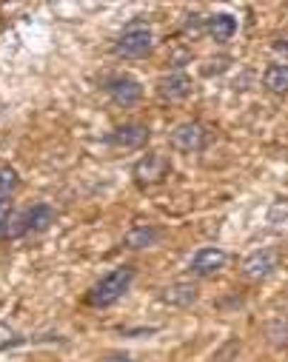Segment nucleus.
<instances>
[{
    "instance_id": "obj_9",
    "label": "nucleus",
    "mask_w": 288,
    "mask_h": 362,
    "mask_svg": "<svg viewBox=\"0 0 288 362\" xmlns=\"http://www.w3.org/2000/svg\"><path fill=\"white\" fill-rule=\"evenodd\" d=\"M106 92L109 98L117 103V106H134L140 98H143V86L134 80V77H115L106 83Z\"/></svg>"
},
{
    "instance_id": "obj_10",
    "label": "nucleus",
    "mask_w": 288,
    "mask_h": 362,
    "mask_svg": "<svg viewBox=\"0 0 288 362\" xmlns=\"http://www.w3.org/2000/svg\"><path fill=\"white\" fill-rule=\"evenodd\" d=\"M149 137H151V132H149L146 126L129 123V126L115 129V132L106 137V143L115 146V148H143V146L149 143Z\"/></svg>"
},
{
    "instance_id": "obj_7",
    "label": "nucleus",
    "mask_w": 288,
    "mask_h": 362,
    "mask_svg": "<svg viewBox=\"0 0 288 362\" xmlns=\"http://www.w3.org/2000/svg\"><path fill=\"white\" fill-rule=\"evenodd\" d=\"M191 92H195V83H191V77L183 74V71H174V74L157 80V98H160V100L180 103V100H185Z\"/></svg>"
},
{
    "instance_id": "obj_5",
    "label": "nucleus",
    "mask_w": 288,
    "mask_h": 362,
    "mask_svg": "<svg viewBox=\"0 0 288 362\" xmlns=\"http://www.w3.org/2000/svg\"><path fill=\"white\" fill-rule=\"evenodd\" d=\"M280 268V254L271 251V248H260V251H251L246 259H243V277L251 280V283H260V280H268L274 271Z\"/></svg>"
},
{
    "instance_id": "obj_8",
    "label": "nucleus",
    "mask_w": 288,
    "mask_h": 362,
    "mask_svg": "<svg viewBox=\"0 0 288 362\" xmlns=\"http://www.w3.org/2000/svg\"><path fill=\"white\" fill-rule=\"evenodd\" d=\"M200 300V288L195 283H168L166 288H160V303L171 305V308H191Z\"/></svg>"
},
{
    "instance_id": "obj_11",
    "label": "nucleus",
    "mask_w": 288,
    "mask_h": 362,
    "mask_svg": "<svg viewBox=\"0 0 288 362\" xmlns=\"http://www.w3.org/2000/svg\"><path fill=\"white\" fill-rule=\"evenodd\" d=\"M52 223H54V209L46 206V203H38V206H32V209L23 214L21 231H23V234H40V231H46Z\"/></svg>"
},
{
    "instance_id": "obj_18",
    "label": "nucleus",
    "mask_w": 288,
    "mask_h": 362,
    "mask_svg": "<svg viewBox=\"0 0 288 362\" xmlns=\"http://www.w3.org/2000/svg\"><path fill=\"white\" fill-rule=\"evenodd\" d=\"M106 362H132V356H126V354H112Z\"/></svg>"
},
{
    "instance_id": "obj_6",
    "label": "nucleus",
    "mask_w": 288,
    "mask_h": 362,
    "mask_svg": "<svg viewBox=\"0 0 288 362\" xmlns=\"http://www.w3.org/2000/svg\"><path fill=\"white\" fill-rule=\"evenodd\" d=\"M226 262H229V254H226L223 248L212 245V248H200L195 257H191L188 271H191L195 277H214L217 271L226 268Z\"/></svg>"
},
{
    "instance_id": "obj_12",
    "label": "nucleus",
    "mask_w": 288,
    "mask_h": 362,
    "mask_svg": "<svg viewBox=\"0 0 288 362\" xmlns=\"http://www.w3.org/2000/svg\"><path fill=\"white\" fill-rule=\"evenodd\" d=\"M163 240V231L154 226H134L126 237H123V248L129 251H143V248H154Z\"/></svg>"
},
{
    "instance_id": "obj_15",
    "label": "nucleus",
    "mask_w": 288,
    "mask_h": 362,
    "mask_svg": "<svg viewBox=\"0 0 288 362\" xmlns=\"http://www.w3.org/2000/svg\"><path fill=\"white\" fill-rule=\"evenodd\" d=\"M268 223L277 234H288V200H277L268 211Z\"/></svg>"
},
{
    "instance_id": "obj_16",
    "label": "nucleus",
    "mask_w": 288,
    "mask_h": 362,
    "mask_svg": "<svg viewBox=\"0 0 288 362\" xmlns=\"http://www.w3.org/2000/svg\"><path fill=\"white\" fill-rule=\"evenodd\" d=\"M21 177L12 165H0V197H9L12 192H18Z\"/></svg>"
},
{
    "instance_id": "obj_14",
    "label": "nucleus",
    "mask_w": 288,
    "mask_h": 362,
    "mask_svg": "<svg viewBox=\"0 0 288 362\" xmlns=\"http://www.w3.org/2000/svg\"><path fill=\"white\" fill-rule=\"evenodd\" d=\"M263 86L271 95H288V63H271L263 74Z\"/></svg>"
},
{
    "instance_id": "obj_1",
    "label": "nucleus",
    "mask_w": 288,
    "mask_h": 362,
    "mask_svg": "<svg viewBox=\"0 0 288 362\" xmlns=\"http://www.w3.org/2000/svg\"><path fill=\"white\" fill-rule=\"evenodd\" d=\"M134 277H137V271H134L132 265H123V268L109 271L106 277H100L98 283L88 288L86 303H88L91 308H109V305H115V303L123 300V294L132 288Z\"/></svg>"
},
{
    "instance_id": "obj_4",
    "label": "nucleus",
    "mask_w": 288,
    "mask_h": 362,
    "mask_svg": "<svg viewBox=\"0 0 288 362\" xmlns=\"http://www.w3.org/2000/svg\"><path fill=\"white\" fill-rule=\"evenodd\" d=\"M168 171H171L168 157L166 154H157V151L140 157L134 163V168H132V174H134V180H137L140 186H157V183H163V180L168 177Z\"/></svg>"
},
{
    "instance_id": "obj_13",
    "label": "nucleus",
    "mask_w": 288,
    "mask_h": 362,
    "mask_svg": "<svg viewBox=\"0 0 288 362\" xmlns=\"http://www.w3.org/2000/svg\"><path fill=\"white\" fill-rule=\"evenodd\" d=\"M206 35L214 40V43H229L234 35H237V18L231 15H212L206 21Z\"/></svg>"
},
{
    "instance_id": "obj_2",
    "label": "nucleus",
    "mask_w": 288,
    "mask_h": 362,
    "mask_svg": "<svg viewBox=\"0 0 288 362\" xmlns=\"http://www.w3.org/2000/svg\"><path fill=\"white\" fill-rule=\"evenodd\" d=\"M168 143H171L174 151L197 154V151L209 148V143H212V132H209L203 123H180V126L168 134Z\"/></svg>"
},
{
    "instance_id": "obj_17",
    "label": "nucleus",
    "mask_w": 288,
    "mask_h": 362,
    "mask_svg": "<svg viewBox=\"0 0 288 362\" xmlns=\"http://www.w3.org/2000/svg\"><path fill=\"white\" fill-rule=\"evenodd\" d=\"M4 226H6V200L0 197V231H4Z\"/></svg>"
},
{
    "instance_id": "obj_3",
    "label": "nucleus",
    "mask_w": 288,
    "mask_h": 362,
    "mask_svg": "<svg viewBox=\"0 0 288 362\" xmlns=\"http://www.w3.org/2000/svg\"><path fill=\"white\" fill-rule=\"evenodd\" d=\"M154 49V32L146 23H132L115 43V52L120 57H146Z\"/></svg>"
}]
</instances>
